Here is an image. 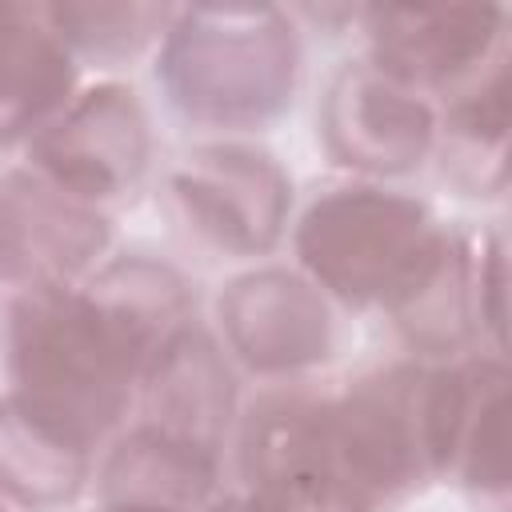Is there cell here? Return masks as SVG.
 Returning a JSON list of instances; mask_svg holds the SVG:
<instances>
[{
	"instance_id": "6da1fadb",
	"label": "cell",
	"mask_w": 512,
	"mask_h": 512,
	"mask_svg": "<svg viewBox=\"0 0 512 512\" xmlns=\"http://www.w3.org/2000/svg\"><path fill=\"white\" fill-rule=\"evenodd\" d=\"M184 324L180 276L140 256L100 268L88 288L20 292L8 312V400L52 436L92 452Z\"/></svg>"
},
{
	"instance_id": "277c9868",
	"label": "cell",
	"mask_w": 512,
	"mask_h": 512,
	"mask_svg": "<svg viewBox=\"0 0 512 512\" xmlns=\"http://www.w3.org/2000/svg\"><path fill=\"white\" fill-rule=\"evenodd\" d=\"M32 172L84 204L124 196L148 164V120L120 84H100L72 100L32 144Z\"/></svg>"
},
{
	"instance_id": "52a82bcc",
	"label": "cell",
	"mask_w": 512,
	"mask_h": 512,
	"mask_svg": "<svg viewBox=\"0 0 512 512\" xmlns=\"http://www.w3.org/2000/svg\"><path fill=\"white\" fill-rule=\"evenodd\" d=\"M172 192L192 228L232 252L272 248L284 228L288 184L280 168L264 152L240 144L188 152L172 172Z\"/></svg>"
},
{
	"instance_id": "4fadbf2b",
	"label": "cell",
	"mask_w": 512,
	"mask_h": 512,
	"mask_svg": "<svg viewBox=\"0 0 512 512\" xmlns=\"http://www.w3.org/2000/svg\"><path fill=\"white\" fill-rule=\"evenodd\" d=\"M88 476V452L0 400V488L32 508L64 504Z\"/></svg>"
},
{
	"instance_id": "8992f818",
	"label": "cell",
	"mask_w": 512,
	"mask_h": 512,
	"mask_svg": "<svg viewBox=\"0 0 512 512\" xmlns=\"http://www.w3.org/2000/svg\"><path fill=\"white\" fill-rule=\"evenodd\" d=\"M500 8H372V68L396 84L460 96L480 80L488 60L504 56Z\"/></svg>"
},
{
	"instance_id": "5bb4252c",
	"label": "cell",
	"mask_w": 512,
	"mask_h": 512,
	"mask_svg": "<svg viewBox=\"0 0 512 512\" xmlns=\"http://www.w3.org/2000/svg\"><path fill=\"white\" fill-rule=\"evenodd\" d=\"M44 16L72 56L84 52L96 60H120L148 48L172 12L148 4H52Z\"/></svg>"
},
{
	"instance_id": "30bf717a",
	"label": "cell",
	"mask_w": 512,
	"mask_h": 512,
	"mask_svg": "<svg viewBox=\"0 0 512 512\" xmlns=\"http://www.w3.org/2000/svg\"><path fill=\"white\" fill-rule=\"evenodd\" d=\"M232 344L252 368L292 372L300 364H316L328 356V316L324 300L312 284L292 280L284 272H260L232 284L228 300H220Z\"/></svg>"
},
{
	"instance_id": "7c38bea8",
	"label": "cell",
	"mask_w": 512,
	"mask_h": 512,
	"mask_svg": "<svg viewBox=\"0 0 512 512\" xmlns=\"http://www.w3.org/2000/svg\"><path fill=\"white\" fill-rule=\"evenodd\" d=\"M216 460L136 428L104 468V512H204L212 500Z\"/></svg>"
},
{
	"instance_id": "5b68a950",
	"label": "cell",
	"mask_w": 512,
	"mask_h": 512,
	"mask_svg": "<svg viewBox=\"0 0 512 512\" xmlns=\"http://www.w3.org/2000/svg\"><path fill=\"white\" fill-rule=\"evenodd\" d=\"M108 244V220L44 180L40 172L0 176V280L20 292L72 288Z\"/></svg>"
},
{
	"instance_id": "9c48e42d",
	"label": "cell",
	"mask_w": 512,
	"mask_h": 512,
	"mask_svg": "<svg viewBox=\"0 0 512 512\" xmlns=\"http://www.w3.org/2000/svg\"><path fill=\"white\" fill-rule=\"evenodd\" d=\"M76 56L44 8L0 4V148L32 144L68 104Z\"/></svg>"
},
{
	"instance_id": "9a60e30c",
	"label": "cell",
	"mask_w": 512,
	"mask_h": 512,
	"mask_svg": "<svg viewBox=\"0 0 512 512\" xmlns=\"http://www.w3.org/2000/svg\"><path fill=\"white\" fill-rule=\"evenodd\" d=\"M0 512H4V504H0Z\"/></svg>"
},
{
	"instance_id": "7a4b0ae2",
	"label": "cell",
	"mask_w": 512,
	"mask_h": 512,
	"mask_svg": "<svg viewBox=\"0 0 512 512\" xmlns=\"http://www.w3.org/2000/svg\"><path fill=\"white\" fill-rule=\"evenodd\" d=\"M456 244L424 204L384 188H336L304 212L296 232L316 284L348 304L392 308L396 320L432 288Z\"/></svg>"
},
{
	"instance_id": "ba28073f",
	"label": "cell",
	"mask_w": 512,
	"mask_h": 512,
	"mask_svg": "<svg viewBox=\"0 0 512 512\" xmlns=\"http://www.w3.org/2000/svg\"><path fill=\"white\" fill-rule=\"evenodd\" d=\"M436 120L424 96L372 64L348 68L328 104V140L344 164L368 172H404L432 148Z\"/></svg>"
},
{
	"instance_id": "8fae6325",
	"label": "cell",
	"mask_w": 512,
	"mask_h": 512,
	"mask_svg": "<svg viewBox=\"0 0 512 512\" xmlns=\"http://www.w3.org/2000/svg\"><path fill=\"white\" fill-rule=\"evenodd\" d=\"M144 388L148 428L216 460L232 408V380L216 344L184 324L148 364Z\"/></svg>"
},
{
	"instance_id": "3957f363",
	"label": "cell",
	"mask_w": 512,
	"mask_h": 512,
	"mask_svg": "<svg viewBox=\"0 0 512 512\" xmlns=\"http://www.w3.org/2000/svg\"><path fill=\"white\" fill-rule=\"evenodd\" d=\"M168 36L172 100L212 124H260L292 100L296 40L272 8H188Z\"/></svg>"
}]
</instances>
